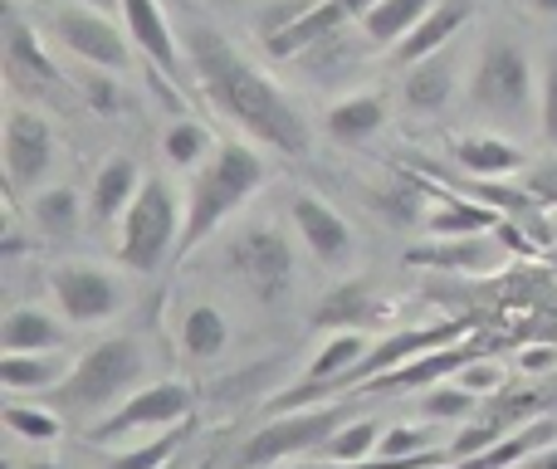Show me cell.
Segmentation results:
<instances>
[{
  "instance_id": "38",
  "label": "cell",
  "mask_w": 557,
  "mask_h": 469,
  "mask_svg": "<svg viewBox=\"0 0 557 469\" xmlns=\"http://www.w3.org/2000/svg\"><path fill=\"white\" fill-rule=\"evenodd\" d=\"M523 196H533L539 206H557V157L523 172Z\"/></svg>"
},
{
  "instance_id": "16",
  "label": "cell",
  "mask_w": 557,
  "mask_h": 469,
  "mask_svg": "<svg viewBox=\"0 0 557 469\" xmlns=\"http://www.w3.org/2000/svg\"><path fill=\"white\" fill-rule=\"evenodd\" d=\"M147 176L137 172L133 157H108L103 166L94 172V182H88V215H94V225H117L127 215V206L137 201V192H143Z\"/></svg>"
},
{
  "instance_id": "7",
  "label": "cell",
  "mask_w": 557,
  "mask_h": 469,
  "mask_svg": "<svg viewBox=\"0 0 557 469\" xmlns=\"http://www.w3.org/2000/svg\"><path fill=\"white\" fill-rule=\"evenodd\" d=\"M221 259L240 274V284L250 288L255 298L274 304L294 288V245L288 235L270 221H255V225H240L231 239H225Z\"/></svg>"
},
{
  "instance_id": "6",
  "label": "cell",
  "mask_w": 557,
  "mask_h": 469,
  "mask_svg": "<svg viewBox=\"0 0 557 469\" xmlns=\"http://www.w3.org/2000/svg\"><path fill=\"white\" fill-rule=\"evenodd\" d=\"M352 421V402H323V406H304V411H284V416H264L260 431L245 435V445L235 451V469H278L294 455H313L333 441L343 425Z\"/></svg>"
},
{
  "instance_id": "44",
  "label": "cell",
  "mask_w": 557,
  "mask_h": 469,
  "mask_svg": "<svg viewBox=\"0 0 557 469\" xmlns=\"http://www.w3.org/2000/svg\"><path fill=\"white\" fill-rule=\"evenodd\" d=\"M25 469H69V465H59V460H35V465H25Z\"/></svg>"
},
{
  "instance_id": "33",
  "label": "cell",
  "mask_w": 557,
  "mask_h": 469,
  "mask_svg": "<svg viewBox=\"0 0 557 469\" xmlns=\"http://www.w3.org/2000/svg\"><path fill=\"white\" fill-rule=\"evenodd\" d=\"M182 445H186V431L172 425V431H162L157 441H143V445H133V451L108 455L98 469H172V460L182 455Z\"/></svg>"
},
{
  "instance_id": "27",
  "label": "cell",
  "mask_w": 557,
  "mask_h": 469,
  "mask_svg": "<svg viewBox=\"0 0 557 469\" xmlns=\"http://www.w3.org/2000/svg\"><path fill=\"white\" fill-rule=\"evenodd\" d=\"M176 343L191 362H215V357L231 347V323L215 304H191L182 313V328H176Z\"/></svg>"
},
{
  "instance_id": "23",
  "label": "cell",
  "mask_w": 557,
  "mask_h": 469,
  "mask_svg": "<svg viewBox=\"0 0 557 469\" xmlns=\"http://www.w3.org/2000/svg\"><path fill=\"white\" fill-rule=\"evenodd\" d=\"M74 372V357L64 353H5L0 357V382L15 396H45Z\"/></svg>"
},
{
  "instance_id": "15",
  "label": "cell",
  "mask_w": 557,
  "mask_h": 469,
  "mask_svg": "<svg viewBox=\"0 0 557 469\" xmlns=\"http://www.w3.org/2000/svg\"><path fill=\"white\" fill-rule=\"evenodd\" d=\"M455 84H460V59H455V49H441V54H431V59L406 64L401 103L411 108V113H441L455 98Z\"/></svg>"
},
{
  "instance_id": "28",
  "label": "cell",
  "mask_w": 557,
  "mask_h": 469,
  "mask_svg": "<svg viewBox=\"0 0 557 469\" xmlns=\"http://www.w3.org/2000/svg\"><path fill=\"white\" fill-rule=\"evenodd\" d=\"M421 192H425V182H416V176H392V182L367 192V206L392 225H425V196Z\"/></svg>"
},
{
  "instance_id": "8",
  "label": "cell",
  "mask_w": 557,
  "mask_h": 469,
  "mask_svg": "<svg viewBox=\"0 0 557 469\" xmlns=\"http://www.w3.org/2000/svg\"><path fill=\"white\" fill-rule=\"evenodd\" d=\"M191 411H196V392L186 382H172V377H166V382L137 386L123 406H113L103 421L88 425L84 441L88 445H117V441H127V435L172 431V425H182Z\"/></svg>"
},
{
  "instance_id": "3",
  "label": "cell",
  "mask_w": 557,
  "mask_h": 469,
  "mask_svg": "<svg viewBox=\"0 0 557 469\" xmlns=\"http://www.w3.org/2000/svg\"><path fill=\"white\" fill-rule=\"evenodd\" d=\"M147 377V353L137 337H103V343H94L84 357L74 362V372L64 377V382L54 386V392H45L39 402L54 406L64 421H103L113 406H123L127 396L143 386Z\"/></svg>"
},
{
  "instance_id": "35",
  "label": "cell",
  "mask_w": 557,
  "mask_h": 469,
  "mask_svg": "<svg viewBox=\"0 0 557 469\" xmlns=\"http://www.w3.org/2000/svg\"><path fill=\"white\" fill-rule=\"evenodd\" d=\"M435 435L425 425H392L382 431V445H376V460H421V455H435Z\"/></svg>"
},
{
  "instance_id": "24",
  "label": "cell",
  "mask_w": 557,
  "mask_h": 469,
  "mask_svg": "<svg viewBox=\"0 0 557 469\" xmlns=\"http://www.w3.org/2000/svg\"><path fill=\"white\" fill-rule=\"evenodd\" d=\"M557 441V416H539V421L519 425L513 435H504V441H494L490 451L470 455V460H455L450 469H519L529 455H539L543 445Z\"/></svg>"
},
{
  "instance_id": "21",
  "label": "cell",
  "mask_w": 557,
  "mask_h": 469,
  "mask_svg": "<svg viewBox=\"0 0 557 469\" xmlns=\"http://www.w3.org/2000/svg\"><path fill=\"white\" fill-rule=\"evenodd\" d=\"M386 127V98L382 94H347L323 113V133L337 147H362Z\"/></svg>"
},
{
  "instance_id": "2",
  "label": "cell",
  "mask_w": 557,
  "mask_h": 469,
  "mask_svg": "<svg viewBox=\"0 0 557 469\" xmlns=\"http://www.w3.org/2000/svg\"><path fill=\"white\" fill-rule=\"evenodd\" d=\"M264 186V157L250 143H215V152L206 157L191 172L186 186V221H182V239H176V259L196 255V245H206L255 192Z\"/></svg>"
},
{
  "instance_id": "1",
  "label": "cell",
  "mask_w": 557,
  "mask_h": 469,
  "mask_svg": "<svg viewBox=\"0 0 557 469\" xmlns=\"http://www.w3.org/2000/svg\"><path fill=\"white\" fill-rule=\"evenodd\" d=\"M182 39H186V59H191V74H196V94H201L225 123H235L250 143L270 147V152L288 157V162L308 157V143H313L308 118L298 113L294 98H288L264 69H255L211 20L191 15Z\"/></svg>"
},
{
  "instance_id": "25",
  "label": "cell",
  "mask_w": 557,
  "mask_h": 469,
  "mask_svg": "<svg viewBox=\"0 0 557 469\" xmlns=\"http://www.w3.org/2000/svg\"><path fill=\"white\" fill-rule=\"evenodd\" d=\"M59 343H64V328L39 304L10 308L5 323H0V347L5 353H59Z\"/></svg>"
},
{
  "instance_id": "26",
  "label": "cell",
  "mask_w": 557,
  "mask_h": 469,
  "mask_svg": "<svg viewBox=\"0 0 557 469\" xmlns=\"http://www.w3.org/2000/svg\"><path fill=\"white\" fill-rule=\"evenodd\" d=\"M431 10H435V0H376V5L357 20V29L367 35V45H392L396 49L401 39L416 35V25H421Z\"/></svg>"
},
{
  "instance_id": "13",
  "label": "cell",
  "mask_w": 557,
  "mask_h": 469,
  "mask_svg": "<svg viewBox=\"0 0 557 469\" xmlns=\"http://www.w3.org/2000/svg\"><path fill=\"white\" fill-rule=\"evenodd\" d=\"M288 225L304 239L308 255L327 269H343L347 259L357 255V235H352V225H347V215L333 211V206L313 192H298L294 201H288Z\"/></svg>"
},
{
  "instance_id": "43",
  "label": "cell",
  "mask_w": 557,
  "mask_h": 469,
  "mask_svg": "<svg viewBox=\"0 0 557 469\" xmlns=\"http://www.w3.org/2000/svg\"><path fill=\"white\" fill-rule=\"evenodd\" d=\"M78 5H94V10H103V15H117V10H123V0H78Z\"/></svg>"
},
{
  "instance_id": "37",
  "label": "cell",
  "mask_w": 557,
  "mask_h": 469,
  "mask_svg": "<svg viewBox=\"0 0 557 469\" xmlns=\"http://www.w3.org/2000/svg\"><path fill=\"white\" fill-rule=\"evenodd\" d=\"M455 382H460L465 392H474V396H494V392H504V367H499V362H484V357H474L465 372H455Z\"/></svg>"
},
{
  "instance_id": "34",
  "label": "cell",
  "mask_w": 557,
  "mask_h": 469,
  "mask_svg": "<svg viewBox=\"0 0 557 469\" xmlns=\"http://www.w3.org/2000/svg\"><path fill=\"white\" fill-rule=\"evenodd\" d=\"M474 411H480V396L465 392L460 382H441L421 396V416L431 425H465Z\"/></svg>"
},
{
  "instance_id": "18",
  "label": "cell",
  "mask_w": 557,
  "mask_h": 469,
  "mask_svg": "<svg viewBox=\"0 0 557 469\" xmlns=\"http://www.w3.org/2000/svg\"><path fill=\"white\" fill-rule=\"evenodd\" d=\"M435 206L425 211L421 231L431 239H455V235H484V231H499L504 215L499 206L490 201H470V196H455V192H431Z\"/></svg>"
},
{
  "instance_id": "32",
  "label": "cell",
  "mask_w": 557,
  "mask_h": 469,
  "mask_svg": "<svg viewBox=\"0 0 557 469\" xmlns=\"http://www.w3.org/2000/svg\"><path fill=\"white\" fill-rule=\"evenodd\" d=\"M211 152H215V137L206 133L196 118H176V123L166 127V137H162V157L172 166H182V172H196Z\"/></svg>"
},
{
  "instance_id": "36",
  "label": "cell",
  "mask_w": 557,
  "mask_h": 469,
  "mask_svg": "<svg viewBox=\"0 0 557 469\" xmlns=\"http://www.w3.org/2000/svg\"><path fill=\"white\" fill-rule=\"evenodd\" d=\"M539 137L557 152V49L539 74Z\"/></svg>"
},
{
  "instance_id": "11",
  "label": "cell",
  "mask_w": 557,
  "mask_h": 469,
  "mask_svg": "<svg viewBox=\"0 0 557 469\" xmlns=\"http://www.w3.org/2000/svg\"><path fill=\"white\" fill-rule=\"evenodd\" d=\"M123 29L133 39V49L147 59V69L166 74L176 88L196 94V74H191V59H186V39L182 29L172 25L162 0H123Z\"/></svg>"
},
{
  "instance_id": "22",
  "label": "cell",
  "mask_w": 557,
  "mask_h": 469,
  "mask_svg": "<svg viewBox=\"0 0 557 469\" xmlns=\"http://www.w3.org/2000/svg\"><path fill=\"white\" fill-rule=\"evenodd\" d=\"M455 162L465 166L480 182H499V176L529 172V157H523L519 143H509L504 133H470L455 143Z\"/></svg>"
},
{
  "instance_id": "39",
  "label": "cell",
  "mask_w": 557,
  "mask_h": 469,
  "mask_svg": "<svg viewBox=\"0 0 557 469\" xmlns=\"http://www.w3.org/2000/svg\"><path fill=\"white\" fill-rule=\"evenodd\" d=\"M84 98L98 108V113H108V108L117 103V78H108L103 69H94V74L84 78Z\"/></svg>"
},
{
  "instance_id": "31",
  "label": "cell",
  "mask_w": 557,
  "mask_h": 469,
  "mask_svg": "<svg viewBox=\"0 0 557 469\" xmlns=\"http://www.w3.org/2000/svg\"><path fill=\"white\" fill-rule=\"evenodd\" d=\"M5 431L25 445H54L59 435H64V416H59L54 406H45L39 396L35 402H10L5 406Z\"/></svg>"
},
{
  "instance_id": "12",
  "label": "cell",
  "mask_w": 557,
  "mask_h": 469,
  "mask_svg": "<svg viewBox=\"0 0 557 469\" xmlns=\"http://www.w3.org/2000/svg\"><path fill=\"white\" fill-rule=\"evenodd\" d=\"M49 294H54L59 313L78 328L108 323V318L123 308V288L108 269L88 264V259H64V264L49 269Z\"/></svg>"
},
{
  "instance_id": "9",
  "label": "cell",
  "mask_w": 557,
  "mask_h": 469,
  "mask_svg": "<svg viewBox=\"0 0 557 469\" xmlns=\"http://www.w3.org/2000/svg\"><path fill=\"white\" fill-rule=\"evenodd\" d=\"M59 157V137L54 123H49L39 108L15 103L5 113V127H0V166H5V186L15 196H35L45 192L49 172H54Z\"/></svg>"
},
{
  "instance_id": "30",
  "label": "cell",
  "mask_w": 557,
  "mask_h": 469,
  "mask_svg": "<svg viewBox=\"0 0 557 469\" xmlns=\"http://www.w3.org/2000/svg\"><path fill=\"white\" fill-rule=\"evenodd\" d=\"M382 431H386V425L372 421V416H352V421H347L343 431H337L318 455H323L327 465H362V460H376Z\"/></svg>"
},
{
  "instance_id": "14",
  "label": "cell",
  "mask_w": 557,
  "mask_h": 469,
  "mask_svg": "<svg viewBox=\"0 0 557 469\" xmlns=\"http://www.w3.org/2000/svg\"><path fill=\"white\" fill-rule=\"evenodd\" d=\"M5 78H10V94L15 98H49L64 88L59 64L49 59L45 39H39L15 10L5 15Z\"/></svg>"
},
{
  "instance_id": "40",
  "label": "cell",
  "mask_w": 557,
  "mask_h": 469,
  "mask_svg": "<svg viewBox=\"0 0 557 469\" xmlns=\"http://www.w3.org/2000/svg\"><path fill=\"white\" fill-rule=\"evenodd\" d=\"M519 367H523V372H543V367L553 372V367H557V353H553V347H529V353L519 357Z\"/></svg>"
},
{
  "instance_id": "17",
  "label": "cell",
  "mask_w": 557,
  "mask_h": 469,
  "mask_svg": "<svg viewBox=\"0 0 557 469\" xmlns=\"http://www.w3.org/2000/svg\"><path fill=\"white\" fill-rule=\"evenodd\" d=\"M386 318V298L376 294L372 284L352 279V284H337L333 294L318 304L313 328H327V333H367Z\"/></svg>"
},
{
  "instance_id": "4",
  "label": "cell",
  "mask_w": 557,
  "mask_h": 469,
  "mask_svg": "<svg viewBox=\"0 0 557 469\" xmlns=\"http://www.w3.org/2000/svg\"><path fill=\"white\" fill-rule=\"evenodd\" d=\"M470 108L494 127H523L539 118V69L509 35H490L470 69Z\"/></svg>"
},
{
  "instance_id": "10",
  "label": "cell",
  "mask_w": 557,
  "mask_h": 469,
  "mask_svg": "<svg viewBox=\"0 0 557 469\" xmlns=\"http://www.w3.org/2000/svg\"><path fill=\"white\" fill-rule=\"evenodd\" d=\"M49 25H54V39L78 64L103 69V74H123V69L133 64V39H127V29H117V20L103 15V10L69 0V5L54 10Z\"/></svg>"
},
{
  "instance_id": "5",
  "label": "cell",
  "mask_w": 557,
  "mask_h": 469,
  "mask_svg": "<svg viewBox=\"0 0 557 469\" xmlns=\"http://www.w3.org/2000/svg\"><path fill=\"white\" fill-rule=\"evenodd\" d=\"M182 221H186V196H176L172 182H162V176H147L137 201L117 221V264L133 269V274H157L162 264H172Z\"/></svg>"
},
{
  "instance_id": "29",
  "label": "cell",
  "mask_w": 557,
  "mask_h": 469,
  "mask_svg": "<svg viewBox=\"0 0 557 469\" xmlns=\"http://www.w3.org/2000/svg\"><path fill=\"white\" fill-rule=\"evenodd\" d=\"M29 215L45 239H69L78 231V192L74 186H45L29 196Z\"/></svg>"
},
{
  "instance_id": "20",
  "label": "cell",
  "mask_w": 557,
  "mask_h": 469,
  "mask_svg": "<svg viewBox=\"0 0 557 469\" xmlns=\"http://www.w3.org/2000/svg\"><path fill=\"white\" fill-rule=\"evenodd\" d=\"M470 15H474V0H435V10L416 25V35L392 49L396 64L406 69V64H416V59H431V54H441V49H450V39L460 35V25Z\"/></svg>"
},
{
  "instance_id": "41",
  "label": "cell",
  "mask_w": 557,
  "mask_h": 469,
  "mask_svg": "<svg viewBox=\"0 0 557 469\" xmlns=\"http://www.w3.org/2000/svg\"><path fill=\"white\" fill-rule=\"evenodd\" d=\"M519 469H557V441H553V445H543L539 455H529V460H523Z\"/></svg>"
},
{
  "instance_id": "42",
  "label": "cell",
  "mask_w": 557,
  "mask_h": 469,
  "mask_svg": "<svg viewBox=\"0 0 557 469\" xmlns=\"http://www.w3.org/2000/svg\"><path fill=\"white\" fill-rule=\"evenodd\" d=\"M523 10H533V15H557V0H523Z\"/></svg>"
},
{
  "instance_id": "19",
  "label": "cell",
  "mask_w": 557,
  "mask_h": 469,
  "mask_svg": "<svg viewBox=\"0 0 557 469\" xmlns=\"http://www.w3.org/2000/svg\"><path fill=\"white\" fill-rule=\"evenodd\" d=\"M406 264L416 269H455V274H484L499 264V249L484 235H455V239H425L406 249Z\"/></svg>"
}]
</instances>
